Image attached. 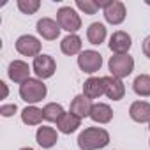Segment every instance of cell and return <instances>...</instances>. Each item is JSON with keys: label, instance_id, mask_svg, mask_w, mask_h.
I'll use <instances>...</instances> for the list:
<instances>
[{"label": "cell", "instance_id": "1", "mask_svg": "<svg viewBox=\"0 0 150 150\" xmlns=\"http://www.w3.org/2000/svg\"><path fill=\"white\" fill-rule=\"evenodd\" d=\"M108 143H110V134H108V131H104L101 127H87L78 136V146L81 150L104 148Z\"/></svg>", "mask_w": 150, "mask_h": 150}, {"label": "cell", "instance_id": "2", "mask_svg": "<svg viewBox=\"0 0 150 150\" xmlns=\"http://www.w3.org/2000/svg\"><path fill=\"white\" fill-rule=\"evenodd\" d=\"M46 85L41 81V80H34V78H30V80H27L25 83H21L20 85V96H21V99L25 101V103H28V104H35V103H39V101H42L44 97H46Z\"/></svg>", "mask_w": 150, "mask_h": 150}, {"label": "cell", "instance_id": "3", "mask_svg": "<svg viewBox=\"0 0 150 150\" xmlns=\"http://www.w3.org/2000/svg\"><path fill=\"white\" fill-rule=\"evenodd\" d=\"M108 67H110L111 76L122 80V78L129 76V74L132 72V69H134V60H132V57H129V55H115V57L110 58Z\"/></svg>", "mask_w": 150, "mask_h": 150}, {"label": "cell", "instance_id": "4", "mask_svg": "<svg viewBox=\"0 0 150 150\" xmlns=\"http://www.w3.org/2000/svg\"><path fill=\"white\" fill-rule=\"evenodd\" d=\"M57 23L69 34H74L81 28V18L72 7H60L57 13Z\"/></svg>", "mask_w": 150, "mask_h": 150}, {"label": "cell", "instance_id": "5", "mask_svg": "<svg viewBox=\"0 0 150 150\" xmlns=\"http://www.w3.org/2000/svg\"><path fill=\"white\" fill-rule=\"evenodd\" d=\"M78 65H80V69H81L83 72L94 74V72H97V71L101 69V65H103V57H101L97 51H94V50H85V51H81L80 57H78Z\"/></svg>", "mask_w": 150, "mask_h": 150}, {"label": "cell", "instance_id": "6", "mask_svg": "<svg viewBox=\"0 0 150 150\" xmlns=\"http://www.w3.org/2000/svg\"><path fill=\"white\" fill-rule=\"evenodd\" d=\"M34 72L37 74V78L41 80H46V78H51L55 71H57V64L55 60L50 57V55H39L34 58V65H32Z\"/></svg>", "mask_w": 150, "mask_h": 150}, {"label": "cell", "instance_id": "7", "mask_svg": "<svg viewBox=\"0 0 150 150\" xmlns=\"http://www.w3.org/2000/svg\"><path fill=\"white\" fill-rule=\"evenodd\" d=\"M16 50L18 53L25 55V57H39L41 53V42L34 37V35H21L16 41Z\"/></svg>", "mask_w": 150, "mask_h": 150}, {"label": "cell", "instance_id": "8", "mask_svg": "<svg viewBox=\"0 0 150 150\" xmlns=\"http://www.w3.org/2000/svg\"><path fill=\"white\" fill-rule=\"evenodd\" d=\"M104 18L108 23L111 25H118L125 20V6L118 0H113V2H106L104 6Z\"/></svg>", "mask_w": 150, "mask_h": 150}, {"label": "cell", "instance_id": "9", "mask_svg": "<svg viewBox=\"0 0 150 150\" xmlns=\"http://www.w3.org/2000/svg\"><path fill=\"white\" fill-rule=\"evenodd\" d=\"M7 74L14 83H25L27 80H30V67L23 60H14L9 64Z\"/></svg>", "mask_w": 150, "mask_h": 150}, {"label": "cell", "instance_id": "10", "mask_svg": "<svg viewBox=\"0 0 150 150\" xmlns=\"http://www.w3.org/2000/svg\"><path fill=\"white\" fill-rule=\"evenodd\" d=\"M131 44H132V41H131V35L127 32L118 30L110 37V50L115 51L117 55H127Z\"/></svg>", "mask_w": 150, "mask_h": 150}, {"label": "cell", "instance_id": "11", "mask_svg": "<svg viewBox=\"0 0 150 150\" xmlns=\"http://www.w3.org/2000/svg\"><path fill=\"white\" fill-rule=\"evenodd\" d=\"M60 30H62L60 25L55 20H51V18H42V20L37 21V32L46 41H55L60 35Z\"/></svg>", "mask_w": 150, "mask_h": 150}, {"label": "cell", "instance_id": "12", "mask_svg": "<svg viewBox=\"0 0 150 150\" xmlns=\"http://www.w3.org/2000/svg\"><path fill=\"white\" fill-rule=\"evenodd\" d=\"M103 81H104V94H106L110 99L120 101V99L124 97L125 87H124V83H122L118 78H115V76H104Z\"/></svg>", "mask_w": 150, "mask_h": 150}, {"label": "cell", "instance_id": "13", "mask_svg": "<svg viewBox=\"0 0 150 150\" xmlns=\"http://www.w3.org/2000/svg\"><path fill=\"white\" fill-rule=\"evenodd\" d=\"M92 99H88L87 96H76L71 103V111L74 117L78 118H85V117H90V111H92Z\"/></svg>", "mask_w": 150, "mask_h": 150}, {"label": "cell", "instance_id": "14", "mask_svg": "<svg viewBox=\"0 0 150 150\" xmlns=\"http://www.w3.org/2000/svg\"><path fill=\"white\" fill-rule=\"evenodd\" d=\"M129 115L134 122H139V124L150 122V104L146 101H136L131 104Z\"/></svg>", "mask_w": 150, "mask_h": 150}, {"label": "cell", "instance_id": "15", "mask_svg": "<svg viewBox=\"0 0 150 150\" xmlns=\"http://www.w3.org/2000/svg\"><path fill=\"white\" fill-rule=\"evenodd\" d=\"M35 139H37V143H39L42 148H51V146L58 141V136H57V131H55L53 127L42 125V127L37 129Z\"/></svg>", "mask_w": 150, "mask_h": 150}, {"label": "cell", "instance_id": "16", "mask_svg": "<svg viewBox=\"0 0 150 150\" xmlns=\"http://www.w3.org/2000/svg\"><path fill=\"white\" fill-rule=\"evenodd\" d=\"M104 94V81L103 78H88L83 85V96L88 99H97Z\"/></svg>", "mask_w": 150, "mask_h": 150}, {"label": "cell", "instance_id": "17", "mask_svg": "<svg viewBox=\"0 0 150 150\" xmlns=\"http://www.w3.org/2000/svg\"><path fill=\"white\" fill-rule=\"evenodd\" d=\"M90 118L97 124H108L111 118H113V111L108 104L104 103H97L92 106V111H90Z\"/></svg>", "mask_w": 150, "mask_h": 150}, {"label": "cell", "instance_id": "18", "mask_svg": "<svg viewBox=\"0 0 150 150\" xmlns=\"http://www.w3.org/2000/svg\"><path fill=\"white\" fill-rule=\"evenodd\" d=\"M80 125H81V118L74 117L72 113H64V115H62V118L57 122L58 131H60V132H64V134H71V132H74Z\"/></svg>", "mask_w": 150, "mask_h": 150}, {"label": "cell", "instance_id": "19", "mask_svg": "<svg viewBox=\"0 0 150 150\" xmlns=\"http://www.w3.org/2000/svg\"><path fill=\"white\" fill-rule=\"evenodd\" d=\"M60 50H62V53H65V55H76V53H80V50H81V39H80L76 34H69L67 37L62 39Z\"/></svg>", "mask_w": 150, "mask_h": 150}, {"label": "cell", "instance_id": "20", "mask_svg": "<svg viewBox=\"0 0 150 150\" xmlns=\"http://www.w3.org/2000/svg\"><path fill=\"white\" fill-rule=\"evenodd\" d=\"M42 118H44L42 110H39V108H35V106H27V108L21 111V120H23V124H27V125H39V124L42 122Z\"/></svg>", "mask_w": 150, "mask_h": 150}, {"label": "cell", "instance_id": "21", "mask_svg": "<svg viewBox=\"0 0 150 150\" xmlns=\"http://www.w3.org/2000/svg\"><path fill=\"white\" fill-rule=\"evenodd\" d=\"M87 37H88V42L90 44H101L104 42L106 39V27L103 23H92L87 30Z\"/></svg>", "mask_w": 150, "mask_h": 150}, {"label": "cell", "instance_id": "22", "mask_svg": "<svg viewBox=\"0 0 150 150\" xmlns=\"http://www.w3.org/2000/svg\"><path fill=\"white\" fill-rule=\"evenodd\" d=\"M132 88L138 96L141 97H148L150 96V76L148 74H139V76L134 80Z\"/></svg>", "mask_w": 150, "mask_h": 150}, {"label": "cell", "instance_id": "23", "mask_svg": "<svg viewBox=\"0 0 150 150\" xmlns=\"http://www.w3.org/2000/svg\"><path fill=\"white\" fill-rule=\"evenodd\" d=\"M42 113H44V120H48V122H58L62 118V115H64V108L60 104H57V103H50V104L44 106Z\"/></svg>", "mask_w": 150, "mask_h": 150}, {"label": "cell", "instance_id": "24", "mask_svg": "<svg viewBox=\"0 0 150 150\" xmlns=\"http://www.w3.org/2000/svg\"><path fill=\"white\" fill-rule=\"evenodd\" d=\"M76 7L85 14H96L101 9L99 2H94V0H76Z\"/></svg>", "mask_w": 150, "mask_h": 150}, {"label": "cell", "instance_id": "25", "mask_svg": "<svg viewBox=\"0 0 150 150\" xmlns=\"http://www.w3.org/2000/svg\"><path fill=\"white\" fill-rule=\"evenodd\" d=\"M18 7L23 14H34L41 7V2L39 0H18Z\"/></svg>", "mask_w": 150, "mask_h": 150}, {"label": "cell", "instance_id": "26", "mask_svg": "<svg viewBox=\"0 0 150 150\" xmlns=\"http://www.w3.org/2000/svg\"><path fill=\"white\" fill-rule=\"evenodd\" d=\"M18 111V106L16 104H4L2 108H0V113H2L4 117H11Z\"/></svg>", "mask_w": 150, "mask_h": 150}, {"label": "cell", "instance_id": "27", "mask_svg": "<svg viewBox=\"0 0 150 150\" xmlns=\"http://www.w3.org/2000/svg\"><path fill=\"white\" fill-rule=\"evenodd\" d=\"M143 53L150 58V35L145 37V41H143Z\"/></svg>", "mask_w": 150, "mask_h": 150}, {"label": "cell", "instance_id": "28", "mask_svg": "<svg viewBox=\"0 0 150 150\" xmlns=\"http://www.w3.org/2000/svg\"><path fill=\"white\" fill-rule=\"evenodd\" d=\"M0 87H2V90H4V97H7V92H9L7 90V85L6 83H0Z\"/></svg>", "mask_w": 150, "mask_h": 150}, {"label": "cell", "instance_id": "29", "mask_svg": "<svg viewBox=\"0 0 150 150\" xmlns=\"http://www.w3.org/2000/svg\"><path fill=\"white\" fill-rule=\"evenodd\" d=\"M21 150H34V148H28V146H27V148H21Z\"/></svg>", "mask_w": 150, "mask_h": 150}, {"label": "cell", "instance_id": "30", "mask_svg": "<svg viewBox=\"0 0 150 150\" xmlns=\"http://www.w3.org/2000/svg\"><path fill=\"white\" fill-rule=\"evenodd\" d=\"M148 129H150V124H148Z\"/></svg>", "mask_w": 150, "mask_h": 150}]
</instances>
